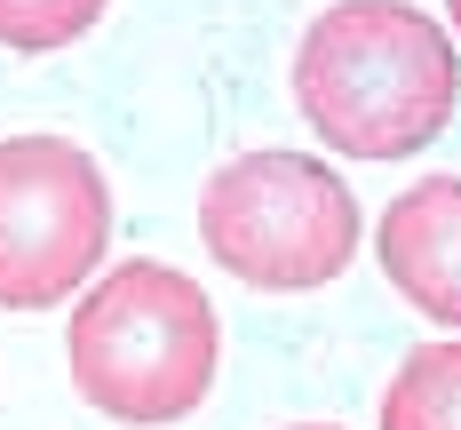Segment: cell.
Listing matches in <instances>:
<instances>
[{
	"instance_id": "ba28073f",
	"label": "cell",
	"mask_w": 461,
	"mask_h": 430,
	"mask_svg": "<svg viewBox=\"0 0 461 430\" xmlns=\"http://www.w3.org/2000/svg\"><path fill=\"white\" fill-rule=\"evenodd\" d=\"M446 16H454V32H461V0H446Z\"/></svg>"
},
{
	"instance_id": "6da1fadb",
	"label": "cell",
	"mask_w": 461,
	"mask_h": 430,
	"mask_svg": "<svg viewBox=\"0 0 461 430\" xmlns=\"http://www.w3.org/2000/svg\"><path fill=\"white\" fill-rule=\"evenodd\" d=\"M294 104L326 151L414 160L461 104L454 32L414 0H334L294 48Z\"/></svg>"
},
{
	"instance_id": "9c48e42d",
	"label": "cell",
	"mask_w": 461,
	"mask_h": 430,
	"mask_svg": "<svg viewBox=\"0 0 461 430\" xmlns=\"http://www.w3.org/2000/svg\"><path fill=\"white\" fill-rule=\"evenodd\" d=\"M294 430H342V423H294Z\"/></svg>"
},
{
	"instance_id": "52a82bcc",
	"label": "cell",
	"mask_w": 461,
	"mask_h": 430,
	"mask_svg": "<svg viewBox=\"0 0 461 430\" xmlns=\"http://www.w3.org/2000/svg\"><path fill=\"white\" fill-rule=\"evenodd\" d=\"M95 16H104V0H0V48L48 56V48L88 41Z\"/></svg>"
},
{
	"instance_id": "3957f363",
	"label": "cell",
	"mask_w": 461,
	"mask_h": 430,
	"mask_svg": "<svg viewBox=\"0 0 461 430\" xmlns=\"http://www.w3.org/2000/svg\"><path fill=\"white\" fill-rule=\"evenodd\" d=\"M358 199L311 151H239L199 191V239L230 279L263 295H303L350 271L358 255Z\"/></svg>"
},
{
	"instance_id": "8992f818",
	"label": "cell",
	"mask_w": 461,
	"mask_h": 430,
	"mask_svg": "<svg viewBox=\"0 0 461 430\" xmlns=\"http://www.w3.org/2000/svg\"><path fill=\"white\" fill-rule=\"evenodd\" d=\"M382 430H461V343H421L382 390Z\"/></svg>"
},
{
	"instance_id": "7a4b0ae2",
	"label": "cell",
	"mask_w": 461,
	"mask_h": 430,
	"mask_svg": "<svg viewBox=\"0 0 461 430\" xmlns=\"http://www.w3.org/2000/svg\"><path fill=\"white\" fill-rule=\"evenodd\" d=\"M64 351H72V382L95 415L128 430H159L184 423L215 390L223 327H215V303L199 279H184L176 263L128 255L120 271L88 279Z\"/></svg>"
},
{
	"instance_id": "277c9868",
	"label": "cell",
	"mask_w": 461,
	"mask_h": 430,
	"mask_svg": "<svg viewBox=\"0 0 461 430\" xmlns=\"http://www.w3.org/2000/svg\"><path fill=\"white\" fill-rule=\"evenodd\" d=\"M112 247V184L72 136L0 143V311H56Z\"/></svg>"
},
{
	"instance_id": "5b68a950",
	"label": "cell",
	"mask_w": 461,
	"mask_h": 430,
	"mask_svg": "<svg viewBox=\"0 0 461 430\" xmlns=\"http://www.w3.org/2000/svg\"><path fill=\"white\" fill-rule=\"evenodd\" d=\"M374 255L421 319L461 327V176H421L398 191L374 224Z\"/></svg>"
}]
</instances>
